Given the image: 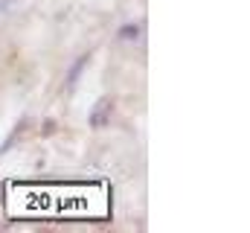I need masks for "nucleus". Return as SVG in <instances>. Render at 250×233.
<instances>
[{"mask_svg": "<svg viewBox=\"0 0 250 233\" xmlns=\"http://www.w3.org/2000/svg\"><path fill=\"white\" fill-rule=\"evenodd\" d=\"M137 35H140V26H137V23H128V26L120 29V41H134Z\"/></svg>", "mask_w": 250, "mask_h": 233, "instance_id": "4", "label": "nucleus"}, {"mask_svg": "<svg viewBox=\"0 0 250 233\" xmlns=\"http://www.w3.org/2000/svg\"><path fill=\"white\" fill-rule=\"evenodd\" d=\"M87 64H90V53H82V56L70 64V70H67V79H64V91H67V93H70V91L79 85V79H82V73H84V67H87Z\"/></svg>", "mask_w": 250, "mask_h": 233, "instance_id": "2", "label": "nucleus"}, {"mask_svg": "<svg viewBox=\"0 0 250 233\" xmlns=\"http://www.w3.org/2000/svg\"><path fill=\"white\" fill-rule=\"evenodd\" d=\"M111 114H114V99H111V96H99V99L93 102V108H90V116H87L90 128H102V125H108Z\"/></svg>", "mask_w": 250, "mask_h": 233, "instance_id": "1", "label": "nucleus"}, {"mask_svg": "<svg viewBox=\"0 0 250 233\" xmlns=\"http://www.w3.org/2000/svg\"><path fill=\"white\" fill-rule=\"evenodd\" d=\"M26 125H29V119H26V116H23V119H21V122H18V125H15V128H12V134H9V137H6V143H3V146H0V158H3V155H6V152H9V149H12V146H15V143H18V137H21V134H23V128H26Z\"/></svg>", "mask_w": 250, "mask_h": 233, "instance_id": "3", "label": "nucleus"}]
</instances>
